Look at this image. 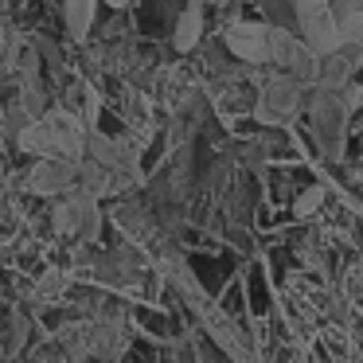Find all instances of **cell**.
Instances as JSON below:
<instances>
[{
  "instance_id": "277c9868",
  "label": "cell",
  "mask_w": 363,
  "mask_h": 363,
  "mask_svg": "<svg viewBox=\"0 0 363 363\" xmlns=\"http://www.w3.org/2000/svg\"><path fill=\"white\" fill-rule=\"evenodd\" d=\"M293 16H297L301 40L316 51V55H332L340 51V28L332 20V0H293Z\"/></svg>"
},
{
  "instance_id": "9c48e42d",
  "label": "cell",
  "mask_w": 363,
  "mask_h": 363,
  "mask_svg": "<svg viewBox=\"0 0 363 363\" xmlns=\"http://www.w3.org/2000/svg\"><path fill=\"white\" fill-rule=\"evenodd\" d=\"M203 35V0H188V9L180 12L176 20V32H172V48L176 51H191Z\"/></svg>"
},
{
  "instance_id": "8fae6325",
  "label": "cell",
  "mask_w": 363,
  "mask_h": 363,
  "mask_svg": "<svg viewBox=\"0 0 363 363\" xmlns=\"http://www.w3.org/2000/svg\"><path fill=\"white\" fill-rule=\"evenodd\" d=\"M320 203H324V188H305V196H297L293 211H297V219H308Z\"/></svg>"
},
{
  "instance_id": "4fadbf2b",
  "label": "cell",
  "mask_w": 363,
  "mask_h": 363,
  "mask_svg": "<svg viewBox=\"0 0 363 363\" xmlns=\"http://www.w3.org/2000/svg\"><path fill=\"white\" fill-rule=\"evenodd\" d=\"M340 43H344V48L363 51V16H355V20H347V24H340Z\"/></svg>"
},
{
  "instance_id": "5b68a950",
  "label": "cell",
  "mask_w": 363,
  "mask_h": 363,
  "mask_svg": "<svg viewBox=\"0 0 363 363\" xmlns=\"http://www.w3.org/2000/svg\"><path fill=\"white\" fill-rule=\"evenodd\" d=\"M274 67H281L297 86H313L320 79V55L301 35H289L281 28H274Z\"/></svg>"
},
{
  "instance_id": "3957f363",
  "label": "cell",
  "mask_w": 363,
  "mask_h": 363,
  "mask_svg": "<svg viewBox=\"0 0 363 363\" xmlns=\"http://www.w3.org/2000/svg\"><path fill=\"white\" fill-rule=\"evenodd\" d=\"M51 223H55L59 235L74 238V242H94L102 235V211H98V199L86 196L82 188L67 191L63 199L51 211Z\"/></svg>"
},
{
  "instance_id": "5bb4252c",
  "label": "cell",
  "mask_w": 363,
  "mask_h": 363,
  "mask_svg": "<svg viewBox=\"0 0 363 363\" xmlns=\"http://www.w3.org/2000/svg\"><path fill=\"white\" fill-rule=\"evenodd\" d=\"M102 4H110V9H125V4H133V0H102Z\"/></svg>"
},
{
  "instance_id": "ba28073f",
  "label": "cell",
  "mask_w": 363,
  "mask_h": 363,
  "mask_svg": "<svg viewBox=\"0 0 363 363\" xmlns=\"http://www.w3.org/2000/svg\"><path fill=\"white\" fill-rule=\"evenodd\" d=\"M301 110V86L289 79V74H281V79H269V86L262 90L258 98V121H266V125H289L293 118H297Z\"/></svg>"
},
{
  "instance_id": "7c38bea8",
  "label": "cell",
  "mask_w": 363,
  "mask_h": 363,
  "mask_svg": "<svg viewBox=\"0 0 363 363\" xmlns=\"http://www.w3.org/2000/svg\"><path fill=\"white\" fill-rule=\"evenodd\" d=\"M363 16V0H332V20L340 24H347V20Z\"/></svg>"
},
{
  "instance_id": "7a4b0ae2",
  "label": "cell",
  "mask_w": 363,
  "mask_h": 363,
  "mask_svg": "<svg viewBox=\"0 0 363 363\" xmlns=\"http://www.w3.org/2000/svg\"><path fill=\"white\" fill-rule=\"evenodd\" d=\"M347 110L352 106L344 102V90H328L320 86L316 98L308 102V121H313V137L320 145V152L328 160L344 157V141H347Z\"/></svg>"
},
{
  "instance_id": "8992f818",
  "label": "cell",
  "mask_w": 363,
  "mask_h": 363,
  "mask_svg": "<svg viewBox=\"0 0 363 363\" xmlns=\"http://www.w3.org/2000/svg\"><path fill=\"white\" fill-rule=\"evenodd\" d=\"M74 184H79V160L67 157H35V164L24 176V191L43 199L67 196V191H74Z\"/></svg>"
},
{
  "instance_id": "6da1fadb",
  "label": "cell",
  "mask_w": 363,
  "mask_h": 363,
  "mask_svg": "<svg viewBox=\"0 0 363 363\" xmlns=\"http://www.w3.org/2000/svg\"><path fill=\"white\" fill-rule=\"evenodd\" d=\"M16 145L28 157H67V160H82L86 157V125L74 113L55 110L32 118L24 129L16 133Z\"/></svg>"
},
{
  "instance_id": "30bf717a",
  "label": "cell",
  "mask_w": 363,
  "mask_h": 363,
  "mask_svg": "<svg viewBox=\"0 0 363 363\" xmlns=\"http://www.w3.org/2000/svg\"><path fill=\"white\" fill-rule=\"evenodd\" d=\"M98 16V0H63V24L71 40H86Z\"/></svg>"
},
{
  "instance_id": "52a82bcc",
  "label": "cell",
  "mask_w": 363,
  "mask_h": 363,
  "mask_svg": "<svg viewBox=\"0 0 363 363\" xmlns=\"http://www.w3.org/2000/svg\"><path fill=\"white\" fill-rule=\"evenodd\" d=\"M223 43H227V51L235 59H242V63H269L274 67V28L269 24H250V20H238V24H230L227 32H223Z\"/></svg>"
}]
</instances>
